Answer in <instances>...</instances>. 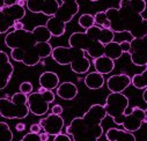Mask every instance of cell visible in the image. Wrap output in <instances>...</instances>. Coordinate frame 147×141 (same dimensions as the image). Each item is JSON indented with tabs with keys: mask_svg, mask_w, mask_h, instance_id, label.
I'll use <instances>...</instances> for the list:
<instances>
[{
	"mask_svg": "<svg viewBox=\"0 0 147 141\" xmlns=\"http://www.w3.org/2000/svg\"><path fill=\"white\" fill-rule=\"evenodd\" d=\"M146 9L145 0H121L119 7H111L105 14L115 34L129 32L132 40L142 38L147 35V19L141 14Z\"/></svg>",
	"mask_w": 147,
	"mask_h": 141,
	"instance_id": "1",
	"label": "cell"
},
{
	"mask_svg": "<svg viewBox=\"0 0 147 141\" xmlns=\"http://www.w3.org/2000/svg\"><path fill=\"white\" fill-rule=\"evenodd\" d=\"M129 98L123 93H110L104 103L108 116L115 124L122 125L129 132H137L141 128L145 119V110L140 107L129 108Z\"/></svg>",
	"mask_w": 147,
	"mask_h": 141,
	"instance_id": "2",
	"label": "cell"
},
{
	"mask_svg": "<svg viewBox=\"0 0 147 141\" xmlns=\"http://www.w3.org/2000/svg\"><path fill=\"white\" fill-rule=\"evenodd\" d=\"M108 116L104 105L93 104L82 117L73 118L66 127L73 141H98L103 134L102 122Z\"/></svg>",
	"mask_w": 147,
	"mask_h": 141,
	"instance_id": "3",
	"label": "cell"
},
{
	"mask_svg": "<svg viewBox=\"0 0 147 141\" xmlns=\"http://www.w3.org/2000/svg\"><path fill=\"white\" fill-rule=\"evenodd\" d=\"M52 35L45 26H37L32 30H13L5 37V44L11 50L28 49L38 43H49Z\"/></svg>",
	"mask_w": 147,
	"mask_h": 141,
	"instance_id": "4",
	"label": "cell"
},
{
	"mask_svg": "<svg viewBox=\"0 0 147 141\" xmlns=\"http://www.w3.org/2000/svg\"><path fill=\"white\" fill-rule=\"evenodd\" d=\"M51 57L59 65H69L77 74H85L90 68V60L85 56V51L73 46H56Z\"/></svg>",
	"mask_w": 147,
	"mask_h": 141,
	"instance_id": "5",
	"label": "cell"
},
{
	"mask_svg": "<svg viewBox=\"0 0 147 141\" xmlns=\"http://www.w3.org/2000/svg\"><path fill=\"white\" fill-rule=\"evenodd\" d=\"M60 7L58 12L45 23V27L51 32L52 37H60L66 31V24L73 20L79 12V3L76 0L59 1Z\"/></svg>",
	"mask_w": 147,
	"mask_h": 141,
	"instance_id": "6",
	"label": "cell"
},
{
	"mask_svg": "<svg viewBox=\"0 0 147 141\" xmlns=\"http://www.w3.org/2000/svg\"><path fill=\"white\" fill-rule=\"evenodd\" d=\"M53 48L50 43H38L28 49H15L11 51V58L28 67L38 65L43 59L52 56Z\"/></svg>",
	"mask_w": 147,
	"mask_h": 141,
	"instance_id": "7",
	"label": "cell"
},
{
	"mask_svg": "<svg viewBox=\"0 0 147 141\" xmlns=\"http://www.w3.org/2000/svg\"><path fill=\"white\" fill-rule=\"evenodd\" d=\"M30 112L28 105V95L15 93L11 99L7 97L0 98V115L7 119H23Z\"/></svg>",
	"mask_w": 147,
	"mask_h": 141,
	"instance_id": "8",
	"label": "cell"
},
{
	"mask_svg": "<svg viewBox=\"0 0 147 141\" xmlns=\"http://www.w3.org/2000/svg\"><path fill=\"white\" fill-rule=\"evenodd\" d=\"M68 44H69V46L77 48V49H80V50L87 52L88 56H90V58L93 60L104 56V46L105 45L95 41L86 31L85 32L76 31V32L71 34V36L68 37Z\"/></svg>",
	"mask_w": 147,
	"mask_h": 141,
	"instance_id": "9",
	"label": "cell"
},
{
	"mask_svg": "<svg viewBox=\"0 0 147 141\" xmlns=\"http://www.w3.org/2000/svg\"><path fill=\"white\" fill-rule=\"evenodd\" d=\"M56 95L53 90H47L44 94L38 91L28 95V105L30 112L35 116H44L49 111V104L55 102Z\"/></svg>",
	"mask_w": 147,
	"mask_h": 141,
	"instance_id": "10",
	"label": "cell"
},
{
	"mask_svg": "<svg viewBox=\"0 0 147 141\" xmlns=\"http://www.w3.org/2000/svg\"><path fill=\"white\" fill-rule=\"evenodd\" d=\"M26 16V8L18 4L12 7L0 9V34H6L16 22H20Z\"/></svg>",
	"mask_w": 147,
	"mask_h": 141,
	"instance_id": "11",
	"label": "cell"
},
{
	"mask_svg": "<svg viewBox=\"0 0 147 141\" xmlns=\"http://www.w3.org/2000/svg\"><path fill=\"white\" fill-rule=\"evenodd\" d=\"M60 4L58 0H27V8L31 13H41L52 17L59 9Z\"/></svg>",
	"mask_w": 147,
	"mask_h": 141,
	"instance_id": "12",
	"label": "cell"
},
{
	"mask_svg": "<svg viewBox=\"0 0 147 141\" xmlns=\"http://www.w3.org/2000/svg\"><path fill=\"white\" fill-rule=\"evenodd\" d=\"M129 54L133 65L147 67V35L142 38L131 41V51Z\"/></svg>",
	"mask_w": 147,
	"mask_h": 141,
	"instance_id": "13",
	"label": "cell"
},
{
	"mask_svg": "<svg viewBox=\"0 0 147 141\" xmlns=\"http://www.w3.org/2000/svg\"><path fill=\"white\" fill-rule=\"evenodd\" d=\"M38 124L42 126L43 131L47 132L49 135L57 136L58 134H61L65 122H64V118L61 116H57V115L51 113L48 117L42 118L38 122Z\"/></svg>",
	"mask_w": 147,
	"mask_h": 141,
	"instance_id": "14",
	"label": "cell"
},
{
	"mask_svg": "<svg viewBox=\"0 0 147 141\" xmlns=\"http://www.w3.org/2000/svg\"><path fill=\"white\" fill-rule=\"evenodd\" d=\"M130 51H131V42L129 41H122L121 43L111 42L104 46V56L113 60L119 59L123 56V53H130Z\"/></svg>",
	"mask_w": 147,
	"mask_h": 141,
	"instance_id": "15",
	"label": "cell"
},
{
	"mask_svg": "<svg viewBox=\"0 0 147 141\" xmlns=\"http://www.w3.org/2000/svg\"><path fill=\"white\" fill-rule=\"evenodd\" d=\"M132 85V78L127 74H115L107 80V87L111 93H123Z\"/></svg>",
	"mask_w": 147,
	"mask_h": 141,
	"instance_id": "16",
	"label": "cell"
},
{
	"mask_svg": "<svg viewBox=\"0 0 147 141\" xmlns=\"http://www.w3.org/2000/svg\"><path fill=\"white\" fill-rule=\"evenodd\" d=\"M0 73H1V83L0 89H5L9 83L12 75L14 73V66L9 61V57L5 51L0 52Z\"/></svg>",
	"mask_w": 147,
	"mask_h": 141,
	"instance_id": "17",
	"label": "cell"
},
{
	"mask_svg": "<svg viewBox=\"0 0 147 141\" xmlns=\"http://www.w3.org/2000/svg\"><path fill=\"white\" fill-rule=\"evenodd\" d=\"M86 32L90 37H93L95 41L102 43L103 45H107L109 43L114 42V38H115V32L111 29H104V28H101L97 26H94L93 28L86 30Z\"/></svg>",
	"mask_w": 147,
	"mask_h": 141,
	"instance_id": "18",
	"label": "cell"
},
{
	"mask_svg": "<svg viewBox=\"0 0 147 141\" xmlns=\"http://www.w3.org/2000/svg\"><path fill=\"white\" fill-rule=\"evenodd\" d=\"M105 139L108 141H137L132 132L116 127H111L105 132Z\"/></svg>",
	"mask_w": 147,
	"mask_h": 141,
	"instance_id": "19",
	"label": "cell"
},
{
	"mask_svg": "<svg viewBox=\"0 0 147 141\" xmlns=\"http://www.w3.org/2000/svg\"><path fill=\"white\" fill-rule=\"evenodd\" d=\"M78 87L73 82H63L57 88V95L65 101H72L78 95Z\"/></svg>",
	"mask_w": 147,
	"mask_h": 141,
	"instance_id": "20",
	"label": "cell"
},
{
	"mask_svg": "<svg viewBox=\"0 0 147 141\" xmlns=\"http://www.w3.org/2000/svg\"><path fill=\"white\" fill-rule=\"evenodd\" d=\"M40 86L45 88L47 90H53L57 89L59 87V77L57 73L51 72V70H48V72H44L41 74L40 79Z\"/></svg>",
	"mask_w": 147,
	"mask_h": 141,
	"instance_id": "21",
	"label": "cell"
},
{
	"mask_svg": "<svg viewBox=\"0 0 147 141\" xmlns=\"http://www.w3.org/2000/svg\"><path fill=\"white\" fill-rule=\"evenodd\" d=\"M93 65L95 67V70L98 72L100 74L104 75V74H109L111 73L114 68H115V60L110 59L105 56H102L97 59L93 60Z\"/></svg>",
	"mask_w": 147,
	"mask_h": 141,
	"instance_id": "22",
	"label": "cell"
},
{
	"mask_svg": "<svg viewBox=\"0 0 147 141\" xmlns=\"http://www.w3.org/2000/svg\"><path fill=\"white\" fill-rule=\"evenodd\" d=\"M85 85L88 89H92V90H96V89H101L103 86H104V78L102 74H100L98 72H90L86 75L85 78Z\"/></svg>",
	"mask_w": 147,
	"mask_h": 141,
	"instance_id": "23",
	"label": "cell"
},
{
	"mask_svg": "<svg viewBox=\"0 0 147 141\" xmlns=\"http://www.w3.org/2000/svg\"><path fill=\"white\" fill-rule=\"evenodd\" d=\"M132 86L137 89H147V67L140 74H134L132 77Z\"/></svg>",
	"mask_w": 147,
	"mask_h": 141,
	"instance_id": "24",
	"label": "cell"
},
{
	"mask_svg": "<svg viewBox=\"0 0 147 141\" xmlns=\"http://www.w3.org/2000/svg\"><path fill=\"white\" fill-rule=\"evenodd\" d=\"M95 24L97 27H101V28H104V29H110L111 28V23H110L107 14H105V11L104 12H97L95 15Z\"/></svg>",
	"mask_w": 147,
	"mask_h": 141,
	"instance_id": "25",
	"label": "cell"
},
{
	"mask_svg": "<svg viewBox=\"0 0 147 141\" xmlns=\"http://www.w3.org/2000/svg\"><path fill=\"white\" fill-rule=\"evenodd\" d=\"M78 23L85 30H88V29L93 28L94 26H96L95 24V17L92 14H82L78 20Z\"/></svg>",
	"mask_w": 147,
	"mask_h": 141,
	"instance_id": "26",
	"label": "cell"
},
{
	"mask_svg": "<svg viewBox=\"0 0 147 141\" xmlns=\"http://www.w3.org/2000/svg\"><path fill=\"white\" fill-rule=\"evenodd\" d=\"M13 140V132L7 123H0V141H12Z\"/></svg>",
	"mask_w": 147,
	"mask_h": 141,
	"instance_id": "27",
	"label": "cell"
},
{
	"mask_svg": "<svg viewBox=\"0 0 147 141\" xmlns=\"http://www.w3.org/2000/svg\"><path fill=\"white\" fill-rule=\"evenodd\" d=\"M32 89H34L32 83L29 81H24L20 85V93H23L26 95H30L32 93Z\"/></svg>",
	"mask_w": 147,
	"mask_h": 141,
	"instance_id": "28",
	"label": "cell"
},
{
	"mask_svg": "<svg viewBox=\"0 0 147 141\" xmlns=\"http://www.w3.org/2000/svg\"><path fill=\"white\" fill-rule=\"evenodd\" d=\"M20 141H42L40 138V134H35V133H27Z\"/></svg>",
	"mask_w": 147,
	"mask_h": 141,
	"instance_id": "29",
	"label": "cell"
},
{
	"mask_svg": "<svg viewBox=\"0 0 147 141\" xmlns=\"http://www.w3.org/2000/svg\"><path fill=\"white\" fill-rule=\"evenodd\" d=\"M63 112H64V108L61 107L60 104H55L52 107V109H51V113L57 115V116H60Z\"/></svg>",
	"mask_w": 147,
	"mask_h": 141,
	"instance_id": "30",
	"label": "cell"
},
{
	"mask_svg": "<svg viewBox=\"0 0 147 141\" xmlns=\"http://www.w3.org/2000/svg\"><path fill=\"white\" fill-rule=\"evenodd\" d=\"M42 126L40 124H31L30 125V132L31 133H35V134H40L41 131H42Z\"/></svg>",
	"mask_w": 147,
	"mask_h": 141,
	"instance_id": "31",
	"label": "cell"
},
{
	"mask_svg": "<svg viewBox=\"0 0 147 141\" xmlns=\"http://www.w3.org/2000/svg\"><path fill=\"white\" fill-rule=\"evenodd\" d=\"M53 141H72V140H71L68 134H63L61 133V134H58L57 136H55Z\"/></svg>",
	"mask_w": 147,
	"mask_h": 141,
	"instance_id": "32",
	"label": "cell"
},
{
	"mask_svg": "<svg viewBox=\"0 0 147 141\" xmlns=\"http://www.w3.org/2000/svg\"><path fill=\"white\" fill-rule=\"evenodd\" d=\"M15 130H16L18 132H23V131L26 130V124H23V123H18V124L15 125Z\"/></svg>",
	"mask_w": 147,
	"mask_h": 141,
	"instance_id": "33",
	"label": "cell"
},
{
	"mask_svg": "<svg viewBox=\"0 0 147 141\" xmlns=\"http://www.w3.org/2000/svg\"><path fill=\"white\" fill-rule=\"evenodd\" d=\"M24 29V24L20 21V22H16L15 24H14V27H13V30H23Z\"/></svg>",
	"mask_w": 147,
	"mask_h": 141,
	"instance_id": "34",
	"label": "cell"
},
{
	"mask_svg": "<svg viewBox=\"0 0 147 141\" xmlns=\"http://www.w3.org/2000/svg\"><path fill=\"white\" fill-rule=\"evenodd\" d=\"M49 134L47 133V132H43V133H40V138H41V140L42 141H48L49 140Z\"/></svg>",
	"mask_w": 147,
	"mask_h": 141,
	"instance_id": "35",
	"label": "cell"
},
{
	"mask_svg": "<svg viewBox=\"0 0 147 141\" xmlns=\"http://www.w3.org/2000/svg\"><path fill=\"white\" fill-rule=\"evenodd\" d=\"M142 99H144L145 103H147V89H145L144 93H142Z\"/></svg>",
	"mask_w": 147,
	"mask_h": 141,
	"instance_id": "36",
	"label": "cell"
},
{
	"mask_svg": "<svg viewBox=\"0 0 147 141\" xmlns=\"http://www.w3.org/2000/svg\"><path fill=\"white\" fill-rule=\"evenodd\" d=\"M37 91H38V93H41V94H44V93H45V91H47V89H45V88H43V87H41V86H40V88H38V90H37Z\"/></svg>",
	"mask_w": 147,
	"mask_h": 141,
	"instance_id": "37",
	"label": "cell"
},
{
	"mask_svg": "<svg viewBox=\"0 0 147 141\" xmlns=\"http://www.w3.org/2000/svg\"><path fill=\"white\" fill-rule=\"evenodd\" d=\"M41 64H42L43 66H45V61H44V60H42V61H41Z\"/></svg>",
	"mask_w": 147,
	"mask_h": 141,
	"instance_id": "38",
	"label": "cell"
},
{
	"mask_svg": "<svg viewBox=\"0 0 147 141\" xmlns=\"http://www.w3.org/2000/svg\"><path fill=\"white\" fill-rule=\"evenodd\" d=\"M145 118H147V109L145 110Z\"/></svg>",
	"mask_w": 147,
	"mask_h": 141,
	"instance_id": "39",
	"label": "cell"
},
{
	"mask_svg": "<svg viewBox=\"0 0 147 141\" xmlns=\"http://www.w3.org/2000/svg\"><path fill=\"white\" fill-rule=\"evenodd\" d=\"M144 123H145V124H147V118H145V119H144Z\"/></svg>",
	"mask_w": 147,
	"mask_h": 141,
	"instance_id": "40",
	"label": "cell"
}]
</instances>
